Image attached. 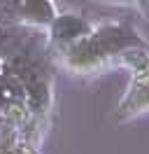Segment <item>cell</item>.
<instances>
[{
	"label": "cell",
	"mask_w": 149,
	"mask_h": 154,
	"mask_svg": "<svg viewBox=\"0 0 149 154\" xmlns=\"http://www.w3.org/2000/svg\"><path fill=\"white\" fill-rule=\"evenodd\" d=\"M23 14L26 17H35V21H49L51 19V7H49V2L47 0H26V5H23Z\"/></svg>",
	"instance_id": "1"
}]
</instances>
